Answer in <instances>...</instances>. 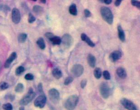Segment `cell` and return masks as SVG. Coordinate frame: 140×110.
<instances>
[{
	"label": "cell",
	"mask_w": 140,
	"mask_h": 110,
	"mask_svg": "<svg viewBox=\"0 0 140 110\" xmlns=\"http://www.w3.org/2000/svg\"><path fill=\"white\" fill-rule=\"evenodd\" d=\"M121 103L126 109L128 110H135L137 109L136 105L130 100L127 98H122L120 101Z\"/></svg>",
	"instance_id": "9"
},
{
	"label": "cell",
	"mask_w": 140,
	"mask_h": 110,
	"mask_svg": "<svg viewBox=\"0 0 140 110\" xmlns=\"http://www.w3.org/2000/svg\"><path fill=\"white\" fill-rule=\"evenodd\" d=\"M19 110H25V108L24 106H21L19 108Z\"/></svg>",
	"instance_id": "41"
},
{
	"label": "cell",
	"mask_w": 140,
	"mask_h": 110,
	"mask_svg": "<svg viewBox=\"0 0 140 110\" xmlns=\"http://www.w3.org/2000/svg\"><path fill=\"white\" fill-rule=\"evenodd\" d=\"M84 13L86 17H90L91 16V13L90 11L88 9H85L84 10Z\"/></svg>",
	"instance_id": "35"
},
{
	"label": "cell",
	"mask_w": 140,
	"mask_h": 110,
	"mask_svg": "<svg viewBox=\"0 0 140 110\" xmlns=\"http://www.w3.org/2000/svg\"><path fill=\"white\" fill-rule=\"evenodd\" d=\"M79 101V97L77 95H73L69 96L65 103V107L67 110H74Z\"/></svg>",
	"instance_id": "2"
},
{
	"label": "cell",
	"mask_w": 140,
	"mask_h": 110,
	"mask_svg": "<svg viewBox=\"0 0 140 110\" xmlns=\"http://www.w3.org/2000/svg\"><path fill=\"white\" fill-rule=\"evenodd\" d=\"M47 101V97L44 95H41L39 96L34 102V105L36 107L43 108L45 106Z\"/></svg>",
	"instance_id": "8"
},
{
	"label": "cell",
	"mask_w": 140,
	"mask_h": 110,
	"mask_svg": "<svg viewBox=\"0 0 140 110\" xmlns=\"http://www.w3.org/2000/svg\"><path fill=\"white\" fill-rule=\"evenodd\" d=\"M112 2V0H104V3L106 5H109Z\"/></svg>",
	"instance_id": "38"
},
{
	"label": "cell",
	"mask_w": 140,
	"mask_h": 110,
	"mask_svg": "<svg viewBox=\"0 0 140 110\" xmlns=\"http://www.w3.org/2000/svg\"><path fill=\"white\" fill-rule=\"evenodd\" d=\"M9 98H10V99L11 100V101H13L14 99L15 96L14 95H10L9 96Z\"/></svg>",
	"instance_id": "39"
},
{
	"label": "cell",
	"mask_w": 140,
	"mask_h": 110,
	"mask_svg": "<svg viewBox=\"0 0 140 110\" xmlns=\"http://www.w3.org/2000/svg\"><path fill=\"white\" fill-rule=\"evenodd\" d=\"M2 108L4 110H12L13 106L10 103H7L3 105Z\"/></svg>",
	"instance_id": "27"
},
{
	"label": "cell",
	"mask_w": 140,
	"mask_h": 110,
	"mask_svg": "<svg viewBox=\"0 0 140 110\" xmlns=\"http://www.w3.org/2000/svg\"><path fill=\"white\" fill-rule=\"evenodd\" d=\"M48 95L50 101L54 104H57L60 100L59 92L55 88H52L48 92Z\"/></svg>",
	"instance_id": "6"
},
{
	"label": "cell",
	"mask_w": 140,
	"mask_h": 110,
	"mask_svg": "<svg viewBox=\"0 0 140 110\" xmlns=\"http://www.w3.org/2000/svg\"><path fill=\"white\" fill-rule=\"evenodd\" d=\"M87 60L89 65H90L91 68H94L95 67L96 59L94 55L91 54L89 55H88Z\"/></svg>",
	"instance_id": "15"
},
{
	"label": "cell",
	"mask_w": 140,
	"mask_h": 110,
	"mask_svg": "<svg viewBox=\"0 0 140 110\" xmlns=\"http://www.w3.org/2000/svg\"><path fill=\"white\" fill-rule=\"evenodd\" d=\"M122 53L120 51L116 50L113 52L110 55L109 59L111 61L115 63L117 61L119 60L122 57Z\"/></svg>",
	"instance_id": "11"
},
{
	"label": "cell",
	"mask_w": 140,
	"mask_h": 110,
	"mask_svg": "<svg viewBox=\"0 0 140 110\" xmlns=\"http://www.w3.org/2000/svg\"><path fill=\"white\" fill-rule=\"evenodd\" d=\"M52 75L53 77L57 79H59L61 78L62 76V73L61 71V70H60L58 68H55L54 69L52 72Z\"/></svg>",
	"instance_id": "17"
},
{
	"label": "cell",
	"mask_w": 140,
	"mask_h": 110,
	"mask_svg": "<svg viewBox=\"0 0 140 110\" xmlns=\"http://www.w3.org/2000/svg\"><path fill=\"white\" fill-rule=\"evenodd\" d=\"M131 4L133 6L136 7L138 9H140V2L137 0H131Z\"/></svg>",
	"instance_id": "30"
},
{
	"label": "cell",
	"mask_w": 140,
	"mask_h": 110,
	"mask_svg": "<svg viewBox=\"0 0 140 110\" xmlns=\"http://www.w3.org/2000/svg\"><path fill=\"white\" fill-rule=\"evenodd\" d=\"M25 79L27 80H32L34 78V76L31 73H27L25 77Z\"/></svg>",
	"instance_id": "32"
},
{
	"label": "cell",
	"mask_w": 140,
	"mask_h": 110,
	"mask_svg": "<svg viewBox=\"0 0 140 110\" xmlns=\"http://www.w3.org/2000/svg\"><path fill=\"white\" fill-rule=\"evenodd\" d=\"M37 44L41 50H44L46 47L45 42L43 38H39L37 41Z\"/></svg>",
	"instance_id": "20"
},
{
	"label": "cell",
	"mask_w": 140,
	"mask_h": 110,
	"mask_svg": "<svg viewBox=\"0 0 140 110\" xmlns=\"http://www.w3.org/2000/svg\"><path fill=\"white\" fill-rule=\"evenodd\" d=\"M54 36V35H53V34L51 32H47L45 34V36L49 40L50 39V38H52Z\"/></svg>",
	"instance_id": "36"
},
{
	"label": "cell",
	"mask_w": 140,
	"mask_h": 110,
	"mask_svg": "<svg viewBox=\"0 0 140 110\" xmlns=\"http://www.w3.org/2000/svg\"><path fill=\"white\" fill-rule=\"evenodd\" d=\"M0 67H1V63L0 62Z\"/></svg>",
	"instance_id": "43"
},
{
	"label": "cell",
	"mask_w": 140,
	"mask_h": 110,
	"mask_svg": "<svg viewBox=\"0 0 140 110\" xmlns=\"http://www.w3.org/2000/svg\"><path fill=\"white\" fill-rule=\"evenodd\" d=\"M74 80V78L71 77H68L66 78L64 81V85L66 86L69 85L70 83H71Z\"/></svg>",
	"instance_id": "28"
},
{
	"label": "cell",
	"mask_w": 140,
	"mask_h": 110,
	"mask_svg": "<svg viewBox=\"0 0 140 110\" xmlns=\"http://www.w3.org/2000/svg\"><path fill=\"white\" fill-rule=\"evenodd\" d=\"M49 40L51 43L54 45H60L61 43V39L59 37L57 36H54L52 38H50Z\"/></svg>",
	"instance_id": "18"
},
{
	"label": "cell",
	"mask_w": 140,
	"mask_h": 110,
	"mask_svg": "<svg viewBox=\"0 0 140 110\" xmlns=\"http://www.w3.org/2000/svg\"><path fill=\"white\" fill-rule=\"evenodd\" d=\"M16 56H17V55L15 52L12 53V54L10 55L9 58L5 61V64H4V67H5V68H8L10 66L11 63L16 58Z\"/></svg>",
	"instance_id": "12"
},
{
	"label": "cell",
	"mask_w": 140,
	"mask_h": 110,
	"mask_svg": "<svg viewBox=\"0 0 140 110\" xmlns=\"http://www.w3.org/2000/svg\"><path fill=\"white\" fill-rule=\"evenodd\" d=\"M103 76L105 80H110L111 78L110 73L107 70H105L103 72Z\"/></svg>",
	"instance_id": "29"
},
{
	"label": "cell",
	"mask_w": 140,
	"mask_h": 110,
	"mask_svg": "<svg viewBox=\"0 0 140 110\" xmlns=\"http://www.w3.org/2000/svg\"><path fill=\"white\" fill-rule=\"evenodd\" d=\"M84 69L83 66L80 64L73 65L70 70L71 74L75 78L80 77L84 73Z\"/></svg>",
	"instance_id": "5"
},
{
	"label": "cell",
	"mask_w": 140,
	"mask_h": 110,
	"mask_svg": "<svg viewBox=\"0 0 140 110\" xmlns=\"http://www.w3.org/2000/svg\"><path fill=\"white\" fill-rule=\"evenodd\" d=\"M70 14L72 15L75 16L77 15V10L76 5L75 4H72L70 5L69 9Z\"/></svg>",
	"instance_id": "19"
},
{
	"label": "cell",
	"mask_w": 140,
	"mask_h": 110,
	"mask_svg": "<svg viewBox=\"0 0 140 110\" xmlns=\"http://www.w3.org/2000/svg\"><path fill=\"white\" fill-rule=\"evenodd\" d=\"M25 71V68L23 66H19L15 70V74L17 76L20 75L22 73H23Z\"/></svg>",
	"instance_id": "25"
},
{
	"label": "cell",
	"mask_w": 140,
	"mask_h": 110,
	"mask_svg": "<svg viewBox=\"0 0 140 110\" xmlns=\"http://www.w3.org/2000/svg\"><path fill=\"white\" fill-rule=\"evenodd\" d=\"M9 87V84L5 82H2L0 83V90H5Z\"/></svg>",
	"instance_id": "26"
},
{
	"label": "cell",
	"mask_w": 140,
	"mask_h": 110,
	"mask_svg": "<svg viewBox=\"0 0 140 110\" xmlns=\"http://www.w3.org/2000/svg\"><path fill=\"white\" fill-rule=\"evenodd\" d=\"M118 37H119V38L120 40L122 42H125V33L121 25H118Z\"/></svg>",
	"instance_id": "16"
},
{
	"label": "cell",
	"mask_w": 140,
	"mask_h": 110,
	"mask_svg": "<svg viewBox=\"0 0 140 110\" xmlns=\"http://www.w3.org/2000/svg\"><path fill=\"white\" fill-rule=\"evenodd\" d=\"M21 15L19 10L14 8L12 10V20L15 24H18L20 22Z\"/></svg>",
	"instance_id": "10"
},
{
	"label": "cell",
	"mask_w": 140,
	"mask_h": 110,
	"mask_svg": "<svg viewBox=\"0 0 140 110\" xmlns=\"http://www.w3.org/2000/svg\"><path fill=\"white\" fill-rule=\"evenodd\" d=\"M80 37L82 40L85 41L88 44V45H89L91 47H94L95 46V44L91 40L90 38L85 33L81 34Z\"/></svg>",
	"instance_id": "13"
},
{
	"label": "cell",
	"mask_w": 140,
	"mask_h": 110,
	"mask_svg": "<svg viewBox=\"0 0 140 110\" xmlns=\"http://www.w3.org/2000/svg\"><path fill=\"white\" fill-rule=\"evenodd\" d=\"M27 38V35L25 33H21L20 34L18 37V40L19 43H24L26 40Z\"/></svg>",
	"instance_id": "21"
},
{
	"label": "cell",
	"mask_w": 140,
	"mask_h": 110,
	"mask_svg": "<svg viewBox=\"0 0 140 110\" xmlns=\"http://www.w3.org/2000/svg\"><path fill=\"white\" fill-rule=\"evenodd\" d=\"M122 0H117L115 2V5L116 6H119L120 5Z\"/></svg>",
	"instance_id": "37"
},
{
	"label": "cell",
	"mask_w": 140,
	"mask_h": 110,
	"mask_svg": "<svg viewBox=\"0 0 140 110\" xmlns=\"http://www.w3.org/2000/svg\"><path fill=\"white\" fill-rule=\"evenodd\" d=\"M138 110V109H136V110Z\"/></svg>",
	"instance_id": "44"
},
{
	"label": "cell",
	"mask_w": 140,
	"mask_h": 110,
	"mask_svg": "<svg viewBox=\"0 0 140 110\" xmlns=\"http://www.w3.org/2000/svg\"><path fill=\"white\" fill-rule=\"evenodd\" d=\"M38 90L39 92L42 94V95H44V91L43 89V85L41 83H40L38 85Z\"/></svg>",
	"instance_id": "34"
},
{
	"label": "cell",
	"mask_w": 140,
	"mask_h": 110,
	"mask_svg": "<svg viewBox=\"0 0 140 110\" xmlns=\"http://www.w3.org/2000/svg\"><path fill=\"white\" fill-rule=\"evenodd\" d=\"M87 81L86 79H84L81 81L80 87H81V88L84 89L86 85L87 84Z\"/></svg>",
	"instance_id": "33"
},
{
	"label": "cell",
	"mask_w": 140,
	"mask_h": 110,
	"mask_svg": "<svg viewBox=\"0 0 140 110\" xmlns=\"http://www.w3.org/2000/svg\"><path fill=\"white\" fill-rule=\"evenodd\" d=\"M94 76L96 79H100L101 77L102 76V72L100 68H95L94 72Z\"/></svg>",
	"instance_id": "22"
},
{
	"label": "cell",
	"mask_w": 140,
	"mask_h": 110,
	"mask_svg": "<svg viewBox=\"0 0 140 110\" xmlns=\"http://www.w3.org/2000/svg\"><path fill=\"white\" fill-rule=\"evenodd\" d=\"M100 92L102 96L105 98L107 99L111 93L110 88L107 82H103L101 83L100 87Z\"/></svg>",
	"instance_id": "4"
},
{
	"label": "cell",
	"mask_w": 140,
	"mask_h": 110,
	"mask_svg": "<svg viewBox=\"0 0 140 110\" xmlns=\"http://www.w3.org/2000/svg\"><path fill=\"white\" fill-rule=\"evenodd\" d=\"M1 107H2V106H1V103L0 102V110H1Z\"/></svg>",
	"instance_id": "42"
},
{
	"label": "cell",
	"mask_w": 140,
	"mask_h": 110,
	"mask_svg": "<svg viewBox=\"0 0 140 110\" xmlns=\"http://www.w3.org/2000/svg\"><path fill=\"white\" fill-rule=\"evenodd\" d=\"M61 40L62 44L66 49L70 48L72 45L74 41L72 37L68 34H66L63 35Z\"/></svg>",
	"instance_id": "7"
},
{
	"label": "cell",
	"mask_w": 140,
	"mask_h": 110,
	"mask_svg": "<svg viewBox=\"0 0 140 110\" xmlns=\"http://www.w3.org/2000/svg\"><path fill=\"white\" fill-rule=\"evenodd\" d=\"M24 85L21 83H18L15 87V91L16 92H18V93L22 92L24 91Z\"/></svg>",
	"instance_id": "24"
},
{
	"label": "cell",
	"mask_w": 140,
	"mask_h": 110,
	"mask_svg": "<svg viewBox=\"0 0 140 110\" xmlns=\"http://www.w3.org/2000/svg\"><path fill=\"white\" fill-rule=\"evenodd\" d=\"M101 16L107 23L112 25L114 21V16L110 9L106 6H102L100 8Z\"/></svg>",
	"instance_id": "1"
},
{
	"label": "cell",
	"mask_w": 140,
	"mask_h": 110,
	"mask_svg": "<svg viewBox=\"0 0 140 110\" xmlns=\"http://www.w3.org/2000/svg\"><path fill=\"white\" fill-rule=\"evenodd\" d=\"M36 18L34 15H33L32 14L30 13L29 15V17H28V21L30 23H33L35 21Z\"/></svg>",
	"instance_id": "31"
},
{
	"label": "cell",
	"mask_w": 140,
	"mask_h": 110,
	"mask_svg": "<svg viewBox=\"0 0 140 110\" xmlns=\"http://www.w3.org/2000/svg\"><path fill=\"white\" fill-rule=\"evenodd\" d=\"M40 1H41L42 3H44V4H45V3H46V0H41Z\"/></svg>",
	"instance_id": "40"
},
{
	"label": "cell",
	"mask_w": 140,
	"mask_h": 110,
	"mask_svg": "<svg viewBox=\"0 0 140 110\" xmlns=\"http://www.w3.org/2000/svg\"><path fill=\"white\" fill-rule=\"evenodd\" d=\"M33 11L36 14H40L43 12V8L40 5H35L33 7Z\"/></svg>",
	"instance_id": "23"
},
{
	"label": "cell",
	"mask_w": 140,
	"mask_h": 110,
	"mask_svg": "<svg viewBox=\"0 0 140 110\" xmlns=\"http://www.w3.org/2000/svg\"><path fill=\"white\" fill-rule=\"evenodd\" d=\"M116 73L118 76L122 79H125L127 76L126 70L122 67H119L116 70Z\"/></svg>",
	"instance_id": "14"
},
{
	"label": "cell",
	"mask_w": 140,
	"mask_h": 110,
	"mask_svg": "<svg viewBox=\"0 0 140 110\" xmlns=\"http://www.w3.org/2000/svg\"><path fill=\"white\" fill-rule=\"evenodd\" d=\"M36 96V93L33 91L32 88H30L28 92L20 100V104L21 105H26L29 104L34 99Z\"/></svg>",
	"instance_id": "3"
}]
</instances>
